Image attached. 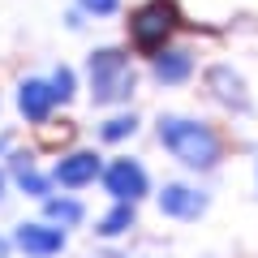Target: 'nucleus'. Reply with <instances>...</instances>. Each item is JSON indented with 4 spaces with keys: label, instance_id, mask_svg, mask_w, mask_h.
<instances>
[{
    "label": "nucleus",
    "instance_id": "f257e3e1",
    "mask_svg": "<svg viewBox=\"0 0 258 258\" xmlns=\"http://www.w3.org/2000/svg\"><path fill=\"white\" fill-rule=\"evenodd\" d=\"M159 142L185 168H215V159H220L215 129L203 125V120H189V116H159Z\"/></svg>",
    "mask_w": 258,
    "mask_h": 258
},
{
    "label": "nucleus",
    "instance_id": "f03ea898",
    "mask_svg": "<svg viewBox=\"0 0 258 258\" xmlns=\"http://www.w3.org/2000/svg\"><path fill=\"white\" fill-rule=\"evenodd\" d=\"M176 26H181V9H176L172 0H147L129 18V39H134L138 52L155 56V52H164V43L172 39Z\"/></svg>",
    "mask_w": 258,
    "mask_h": 258
},
{
    "label": "nucleus",
    "instance_id": "7ed1b4c3",
    "mask_svg": "<svg viewBox=\"0 0 258 258\" xmlns=\"http://www.w3.org/2000/svg\"><path fill=\"white\" fill-rule=\"evenodd\" d=\"M91 95L95 103H120L134 95V64L125 52L116 47H103L91 56Z\"/></svg>",
    "mask_w": 258,
    "mask_h": 258
},
{
    "label": "nucleus",
    "instance_id": "20e7f679",
    "mask_svg": "<svg viewBox=\"0 0 258 258\" xmlns=\"http://www.w3.org/2000/svg\"><path fill=\"white\" fill-rule=\"evenodd\" d=\"M103 189L112 194V203H138L142 194L151 189L147 168H142L138 159H112V164L103 168Z\"/></svg>",
    "mask_w": 258,
    "mask_h": 258
},
{
    "label": "nucleus",
    "instance_id": "39448f33",
    "mask_svg": "<svg viewBox=\"0 0 258 258\" xmlns=\"http://www.w3.org/2000/svg\"><path fill=\"white\" fill-rule=\"evenodd\" d=\"M13 241L30 258H56L64 249V228H56V224H18Z\"/></svg>",
    "mask_w": 258,
    "mask_h": 258
},
{
    "label": "nucleus",
    "instance_id": "423d86ee",
    "mask_svg": "<svg viewBox=\"0 0 258 258\" xmlns=\"http://www.w3.org/2000/svg\"><path fill=\"white\" fill-rule=\"evenodd\" d=\"M56 103H60L56 99V86L43 82V78H26V82L18 86V108H22V116L35 120V125H43V120L52 116Z\"/></svg>",
    "mask_w": 258,
    "mask_h": 258
},
{
    "label": "nucleus",
    "instance_id": "0eeeda50",
    "mask_svg": "<svg viewBox=\"0 0 258 258\" xmlns=\"http://www.w3.org/2000/svg\"><path fill=\"white\" fill-rule=\"evenodd\" d=\"M99 172L103 168H99V155H95V151H74V155H64L60 164L52 168V176L64 189H82V185H91Z\"/></svg>",
    "mask_w": 258,
    "mask_h": 258
},
{
    "label": "nucleus",
    "instance_id": "6e6552de",
    "mask_svg": "<svg viewBox=\"0 0 258 258\" xmlns=\"http://www.w3.org/2000/svg\"><path fill=\"white\" fill-rule=\"evenodd\" d=\"M159 211L172 215V220H198V215L207 211V198L198 189H189V185H164V194H159Z\"/></svg>",
    "mask_w": 258,
    "mask_h": 258
},
{
    "label": "nucleus",
    "instance_id": "1a4fd4ad",
    "mask_svg": "<svg viewBox=\"0 0 258 258\" xmlns=\"http://www.w3.org/2000/svg\"><path fill=\"white\" fill-rule=\"evenodd\" d=\"M155 78H159V82H185V78H189V52H164V56H155Z\"/></svg>",
    "mask_w": 258,
    "mask_h": 258
},
{
    "label": "nucleus",
    "instance_id": "9d476101",
    "mask_svg": "<svg viewBox=\"0 0 258 258\" xmlns=\"http://www.w3.org/2000/svg\"><path fill=\"white\" fill-rule=\"evenodd\" d=\"M211 86H215V95H220L224 103H237V108H245V91H241V78L237 74H228V69H211Z\"/></svg>",
    "mask_w": 258,
    "mask_h": 258
},
{
    "label": "nucleus",
    "instance_id": "9b49d317",
    "mask_svg": "<svg viewBox=\"0 0 258 258\" xmlns=\"http://www.w3.org/2000/svg\"><path fill=\"white\" fill-rule=\"evenodd\" d=\"M134 228V203H116L108 215L99 220V237H120Z\"/></svg>",
    "mask_w": 258,
    "mask_h": 258
},
{
    "label": "nucleus",
    "instance_id": "f8f14e48",
    "mask_svg": "<svg viewBox=\"0 0 258 258\" xmlns=\"http://www.w3.org/2000/svg\"><path fill=\"white\" fill-rule=\"evenodd\" d=\"M43 207H47V220L60 228H74L82 220V203H74V198H43Z\"/></svg>",
    "mask_w": 258,
    "mask_h": 258
},
{
    "label": "nucleus",
    "instance_id": "ddd939ff",
    "mask_svg": "<svg viewBox=\"0 0 258 258\" xmlns=\"http://www.w3.org/2000/svg\"><path fill=\"white\" fill-rule=\"evenodd\" d=\"M18 185L30 194V198H52V194H47V189H52L47 176H39L35 168H30V159H18Z\"/></svg>",
    "mask_w": 258,
    "mask_h": 258
},
{
    "label": "nucleus",
    "instance_id": "4468645a",
    "mask_svg": "<svg viewBox=\"0 0 258 258\" xmlns=\"http://www.w3.org/2000/svg\"><path fill=\"white\" fill-rule=\"evenodd\" d=\"M134 129H138V120H134V116H112L108 125L99 129V138H103V142H120V138H129Z\"/></svg>",
    "mask_w": 258,
    "mask_h": 258
},
{
    "label": "nucleus",
    "instance_id": "2eb2a0df",
    "mask_svg": "<svg viewBox=\"0 0 258 258\" xmlns=\"http://www.w3.org/2000/svg\"><path fill=\"white\" fill-rule=\"evenodd\" d=\"M52 86H56V99H74V69H64V64H60V69H56V74H52Z\"/></svg>",
    "mask_w": 258,
    "mask_h": 258
},
{
    "label": "nucleus",
    "instance_id": "dca6fc26",
    "mask_svg": "<svg viewBox=\"0 0 258 258\" xmlns=\"http://www.w3.org/2000/svg\"><path fill=\"white\" fill-rule=\"evenodd\" d=\"M86 13H99V18H108V13H116V5L120 0H78Z\"/></svg>",
    "mask_w": 258,
    "mask_h": 258
},
{
    "label": "nucleus",
    "instance_id": "f3484780",
    "mask_svg": "<svg viewBox=\"0 0 258 258\" xmlns=\"http://www.w3.org/2000/svg\"><path fill=\"white\" fill-rule=\"evenodd\" d=\"M0 198H5V172H0Z\"/></svg>",
    "mask_w": 258,
    "mask_h": 258
}]
</instances>
